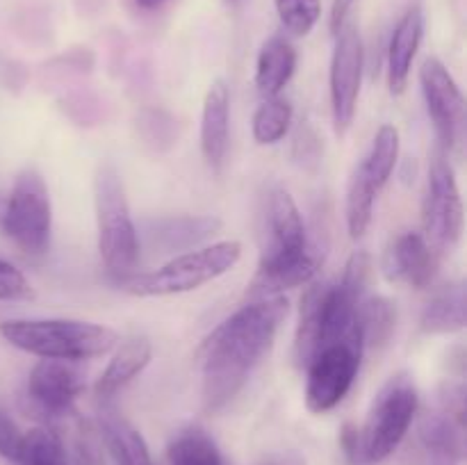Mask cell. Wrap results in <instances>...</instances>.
Wrapping results in <instances>:
<instances>
[{
	"label": "cell",
	"mask_w": 467,
	"mask_h": 465,
	"mask_svg": "<svg viewBox=\"0 0 467 465\" xmlns=\"http://www.w3.org/2000/svg\"><path fill=\"white\" fill-rule=\"evenodd\" d=\"M82 392H85V374L78 363L41 358L30 369L26 399L30 401V408L36 415L55 419L71 413Z\"/></svg>",
	"instance_id": "obj_13"
},
{
	"label": "cell",
	"mask_w": 467,
	"mask_h": 465,
	"mask_svg": "<svg viewBox=\"0 0 467 465\" xmlns=\"http://www.w3.org/2000/svg\"><path fill=\"white\" fill-rule=\"evenodd\" d=\"M226 3L228 5H237V3H240V0H226Z\"/></svg>",
	"instance_id": "obj_38"
},
{
	"label": "cell",
	"mask_w": 467,
	"mask_h": 465,
	"mask_svg": "<svg viewBox=\"0 0 467 465\" xmlns=\"http://www.w3.org/2000/svg\"><path fill=\"white\" fill-rule=\"evenodd\" d=\"M292 114L295 112H292V105L287 98H281V96L265 98L255 109L254 121H251L254 140L260 146H274L285 140L292 126Z\"/></svg>",
	"instance_id": "obj_27"
},
{
	"label": "cell",
	"mask_w": 467,
	"mask_h": 465,
	"mask_svg": "<svg viewBox=\"0 0 467 465\" xmlns=\"http://www.w3.org/2000/svg\"><path fill=\"white\" fill-rule=\"evenodd\" d=\"M169 465H226L214 438L201 427H187L167 447Z\"/></svg>",
	"instance_id": "obj_23"
},
{
	"label": "cell",
	"mask_w": 467,
	"mask_h": 465,
	"mask_svg": "<svg viewBox=\"0 0 467 465\" xmlns=\"http://www.w3.org/2000/svg\"><path fill=\"white\" fill-rule=\"evenodd\" d=\"M424 36V12L420 5H410L392 30L390 44H388V87L392 96L404 94L409 87L413 62L418 57L420 44Z\"/></svg>",
	"instance_id": "obj_16"
},
{
	"label": "cell",
	"mask_w": 467,
	"mask_h": 465,
	"mask_svg": "<svg viewBox=\"0 0 467 465\" xmlns=\"http://www.w3.org/2000/svg\"><path fill=\"white\" fill-rule=\"evenodd\" d=\"M94 208L99 228V253L109 276L135 274L140 260V240L126 199L121 173L112 162H100L94 173Z\"/></svg>",
	"instance_id": "obj_6"
},
{
	"label": "cell",
	"mask_w": 467,
	"mask_h": 465,
	"mask_svg": "<svg viewBox=\"0 0 467 465\" xmlns=\"http://www.w3.org/2000/svg\"><path fill=\"white\" fill-rule=\"evenodd\" d=\"M377 187L369 182L363 169L356 167L347 185V199H345V219L347 231H349L351 240H360L368 232L369 223L374 217V201H377Z\"/></svg>",
	"instance_id": "obj_25"
},
{
	"label": "cell",
	"mask_w": 467,
	"mask_h": 465,
	"mask_svg": "<svg viewBox=\"0 0 467 465\" xmlns=\"http://www.w3.org/2000/svg\"><path fill=\"white\" fill-rule=\"evenodd\" d=\"M267 232L269 240L260 253L258 272L249 285L251 299L278 296L292 287L308 285L327 258V244L310 240L304 214L283 185L269 191Z\"/></svg>",
	"instance_id": "obj_2"
},
{
	"label": "cell",
	"mask_w": 467,
	"mask_h": 465,
	"mask_svg": "<svg viewBox=\"0 0 467 465\" xmlns=\"http://www.w3.org/2000/svg\"><path fill=\"white\" fill-rule=\"evenodd\" d=\"M222 231V219L213 214H171V217L146 219L137 228L140 251L153 253H178L199 249Z\"/></svg>",
	"instance_id": "obj_14"
},
{
	"label": "cell",
	"mask_w": 467,
	"mask_h": 465,
	"mask_svg": "<svg viewBox=\"0 0 467 465\" xmlns=\"http://www.w3.org/2000/svg\"><path fill=\"white\" fill-rule=\"evenodd\" d=\"M365 346L354 328L347 337L322 346L306 365V406L310 413L322 415L336 408L354 386L363 363Z\"/></svg>",
	"instance_id": "obj_10"
},
{
	"label": "cell",
	"mask_w": 467,
	"mask_h": 465,
	"mask_svg": "<svg viewBox=\"0 0 467 465\" xmlns=\"http://www.w3.org/2000/svg\"><path fill=\"white\" fill-rule=\"evenodd\" d=\"M397 160H400V130L392 123H383L358 167L363 169L369 182L377 187V191H381L395 171Z\"/></svg>",
	"instance_id": "obj_24"
},
{
	"label": "cell",
	"mask_w": 467,
	"mask_h": 465,
	"mask_svg": "<svg viewBox=\"0 0 467 465\" xmlns=\"http://www.w3.org/2000/svg\"><path fill=\"white\" fill-rule=\"evenodd\" d=\"M397 328V308L388 296H363L356 310V331L365 351L388 345Z\"/></svg>",
	"instance_id": "obj_22"
},
{
	"label": "cell",
	"mask_w": 467,
	"mask_h": 465,
	"mask_svg": "<svg viewBox=\"0 0 467 465\" xmlns=\"http://www.w3.org/2000/svg\"><path fill=\"white\" fill-rule=\"evenodd\" d=\"M295 158L304 167H315L322 158V141H319L315 128L308 126V123L299 126V132L295 137Z\"/></svg>",
	"instance_id": "obj_31"
},
{
	"label": "cell",
	"mask_w": 467,
	"mask_h": 465,
	"mask_svg": "<svg viewBox=\"0 0 467 465\" xmlns=\"http://www.w3.org/2000/svg\"><path fill=\"white\" fill-rule=\"evenodd\" d=\"M420 87L429 119L438 135V146L447 155L456 153L465 140V96L450 68L438 57H427L420 67Z\"/></svg>",
	"instance_id": "obj_11"
},
{
	"label": "cell",
	"mask_w": 467,
	"mask_h": 465,
	"mask_svg": "<svg viewBox=\"0 0 467 465\" xmlns=\"http://www.w3.org/2000/svg\"><path fill=\"white\" fill-rule=\"evenodd\" d=\"M255 465H306V463L299 454H295V451H278V454L265 456V459Z\"/></svg>",
	"instance_id": "obj_35"
},
{
	"label": "cell",
	"mask_w": 467,
	"mask_h": 465,
	"mask_svg": "<svg viewBox=\"0 0 467 465\" xmlns=\"http://www.w3.org/2000/svg\"><path fill=\"white\" fill-rule=\"evenodd\" d=\"M290 304L283 294L251 299L223 319L199 351L201 397L208 413L226 408L272 349Z\"/></svg>",
	"instance_id": "obj_1"
},
{
	"label": "cell",
	"mask_w": 467,
	"mask_h": 465,
	"mask_svg": "<svg viewBox=\"0 0 467 465\" xmlns=\"http://www.w3.org/2000/svg\"><path fill=\"white\" fill-rule=\"evenodd\" d=\"M283 30L292 36H308L322 16V0H274Z\"/></svg>",
	"instance_id": "obj_28"
},
{
	"label": "cell",
	"mask_w": 467,
	"mask_h": 465,
	"mask_svg": "<svg viewBox=\"0 0 467 465\" xmlns=\"http://www.w3.org/2000/svg\"><path fill=\"white\" fill-rule=\"evenodd\" d=\"M32 296L35 292L21 269L7 260H0V301H27Z\"/></svg>",
	"instance_id": "obj_30"
},
{
	"label": "cell",
	"mask_w": 467,
	"mask_h": 465,
	"mask_svg": "<svg viewBox=\"0 0 467 465\" xmlns=\"http://www.w3.org/2000/svg\"><path fill=\"white\" fill-rule=\"evenodd\" d=\"M465 228V210L450 155L436 146L429 160L427 190L422 199V235L441 255L459 246Z\"/></svg>",
	"instance_id": "obj_9"
},
{
	"label": "cell",
	"mask_w": 467,
	"mask_h": 465,
	"mask_svg": "<svg viewBox=\"0 0 467 465\" xmlns=\"http://www.w3.org/2000/svg\"><path fill=\"white\" fill-rule=\"evenodd\" d=\"M21 429L16 427L12 418L5 410H0V456L7 460L18 459V447H21Z\"/></svg>",
	"instance_id": "obj_32"
},
{
	"label": "cell",
	"mask_w": 467,
	"mask_h": 465,
	"mask_svg": "<svg viewBox=\"0 0 467 465\" xmlns=\"http://www.w3.org/2000/svg\"><path fill=\"white\" fill-rule=\"evenodd\" d=\"M5 342L36 358L80 360L99 358L119 345V333L103 324L82 319H7L0 322Z\"/></svg>",
	"instance_id": "obj_4"
},
{
	"label": "cell",
	"mask_w": 467,
	"mask_h": 465,
	"mask_svg": "<svg viewBox=\"0 0 467 465\" xmlns=\"http://www.w3.org/2000/svg\"><path fill=\"white\" fill-rule=\"evenodd\" d=\"M333 46L331 73H328V91H331V117L333 130L337 137H345L351 128L358 108L360 82H363L365 50L356 23H347L337 30Z\"/></svg>",
	"instance_id": "obj_12"
},
{
	"label": "cell",
	"mask_w": 467,
	"mask_h": 465,
	"mask_svg": "<svg viewBox=\"0 0 467 465\" xmlns=\"http://www.w3.org/2000/svg\"><path fill=\"white\" fill-rule=\"evenodd\" d=\"M231 146V91L223 80H214L205 91L201 112V153L214 171L223 167Z\"/></svg>",
	"instance_id": "obj_17"
},
{
	"label": "cell",
	"mask_w": 467,
	"mask_h": 465,
	"mask_svg": "<svg viewBox=\"0 0 467 465\" xmlns=\"http://www.w3.org/2000/svg\"><path fill=\"white\" fill-rule=\"evenodd\" d=\"M418 406V388L410 374L400 372L388 378L381 390L374 395L368 418L360 429V460L374 465L395 454L406 433L410 431Z\"/></svg>",
	"instance_id": "obj_7"
},
{
	"label": "cell",
	"mask_w": 467,
	"mask_h": 465,
	"mask_svg": "<svg viewBox=\"0 0 467 465\" xmlns=\"http://www.w3.org/2000/svg\"><path fill=\"white\" fill-rule=\"evenodd\" d=\"M16 463L21 465H71L62 438L50 427H35L23 433Z\"/></svg>",
	"instance_id": "obj_26"
},
{
	"label": "cell",
	"mask_w": 467,
	"mask_h": 465,
	"mask_svg": "<svg viewBox=\"0 0 467 465\" xmlns=\"http://www.w3.org/2000/svg\"><path fill=\"white\" fill-rule=\"evenodd\" d=\"M164 3H167V0H135L137 7L144 9V12H153V9L162 7Z\"/></svg>",
	"instance_id": "obj_36"
},
{
	"label": "cell",
	"mask_w": 467,
	"mask_h": 465,
	"mask_svg": "<svg viewBox=\"0 0 467 465\" xmlns=\"http://www.w3.org/2000/svg\"><path fill=\"white\" fill-rule=\"evenodd\" d=\"M140 132L149 146L155 150H164L176 141V119L164 109H144L140 114Z\"/></svg>",
	"instance_id": "obj_29"
},
{
	"label": "cell",
	"mask_w": 467,
	"mask_h": 465,
	"mask_svg": "<svg viewBox=\"0 0 467 465\" xmlns=\"http://www.w3.org/2000/svg\"><path fill=\"white\" fill-rule=\"evenodd\" d=\"M3 210H5V199L0 196V219H3Z\"/></svg>",
	"instance_id": "obj_37"
},
{
	"label": "cell",
	"mask_w": 467,
	"mask_h": 465,
	"mask_svg": "<svg viewBox=\"0 0 467 465\" xmlns=\"http://www.w3.org/2000/svg\"><path fill=\"white\" fill-rule=\"evenodd\" d=\"M381 269L390 283H404L415 290H424L436 281L441 253L420 231H404L388 244Z\"/></svg>",
	"instance_id": "obj_15"
},
{
	"label": "cell",
	"mask_w": 467,
	"mask_h": 465,
	"mask_svg": "<svg viewBox=\"0 0 467 465\" xmlns=\"http://www.w3.org/2000/svg\"><path fill=\"white\" fill-rule=\"evenodd\" d=\"M0 226L26 255L39 258L48 253L53 235V205L44 176L36 169L18 173L12 194L5 199Z\"/></svg>",
	"instance_id": "obj_8"
},
{
	"label": "cell",
	"mask_w": 467,
	"mask_h": 465,
	"mask_svg": "<svg viewBox=\"0 0 467 465\" xmlns=\"http://www.w3.org/2000/svg\"><path fill=\"white\" fill-rule=\"evenodd\" d=\"M356 3L358 0H333L331 16H328V27H331L333 35H337V30L351 21V12H354Z\"/></svg>",
	"instance_id": "obj_34"
},
{
	"label": "cell",
	"mask_w": 467,
	"mask_h": 465,
	"mask_svg": "<svg viewBox=\"0 0 467 465\" xmlns=\"http://www.w3.org/2000/svg\"><path fill=\"white\" fill-rule=\"evenodd\" d=\"M242 258V244L235 240L214 242L173 255L162 267L146 274L119 278L117 285L132 296H173L199 290L231 272Z\"/></svg>",
	"instance_id": "obj_5"
},
{
	"label": "cell",
	"mask_w": 467,
	"mask_h": 465,
	"mask_svg": "<svg viewBox=\"0 0 467 465\" xmlns=\"http://www.w3.org/2000/svg\"><path fill=\"white\" fill-rule=\"evenodd\" d=\"M340 447L351 463L360 460V429L354 424H345L340 431Z\"/></svg>",
	"instance_id": "obj_33"
},
{
	"label": "cell",
	"mask_w": 467,
	"mask_h": 465,
	"mask_svg": "<svg viewBox=\"0 0 467 465\" xmlns=\"http://www.w3.org/2000/svg\"><path fill=\"white\" fill-rule=\"evenodd\" d=\"M369 274H372V255L360 249L349 255L337 281L308 283V290L301 296L299 322H296V367L304 369L322 346L349 336L356 322V310L368 290Z\"/></svg>",
	"instance_id": "obj_3"
},
{
	"label": "cell",
	"mask_w": 467,
	"mask_h": 465,
	"mask_svg": "<svg viewBox=\"0 0 467 465\" xmlns=\"http://www.w3.org/2000/svg\"><path fill=\"white\" fill-rule=\"evenodd\" d=\"M296 48L283 35H274L260 46L255 62V87L265 98L278 96L296 71Z\"/></svg>",
	"instance_id": "obj_20"
},
{
	"label": "cell",
	"mask_w": 467,
	"mask_h": 465,
	"mask_svg": "<svg viewBox=\"0 0 467 465\" xmlns=\"http://www.w3.org/2000/svg\"><path fill=\"white\" fill-rule=\"evenodd\" d=\"M465 326V285L450 283L427 301L420 317V328L427 336L456 333Z\"/></svg>",
	"instance_id": "obj_21"
},
{
	"label": "cell",
	"mask_w": 467,
	"mask_h": 465,
	"mask_svg": "<svg viewBox=\"0 0 467 465\" xmlns=\"http://www.w3.org/2000/svg\"><path fill=\"white\" fill-rule=\"evenodd\" d=\"M463 431L465 419L456 418V415H451L450 410L445 408L427 413L420 419L418 427V436L424 450H427L433 459H438L445 465L456 463V460L463 459Z\"/></svg>",
	"instance_id": "obj_19"
},
{
	"label": "cell",
	"mask_w": 467,
	"mask_h": 465,
	"mask_svg": "<svg viewBox=\"0 0 467 465\" xmlns=\"http://www.w3.org/2000/svg\"><path fill=\"white\" fill-rule=\"evenodd\" d=\"M114 349L117 351H114L112 360H109L108 367L103 369V374H100L94 386L96 397L103 404L114 399L123 388L130 386L149 367L150 358H153V345L144 336L128 337V340L119 342Z\"/></svg>",
	"instance_id": "obj_18"
}]
</instances>
